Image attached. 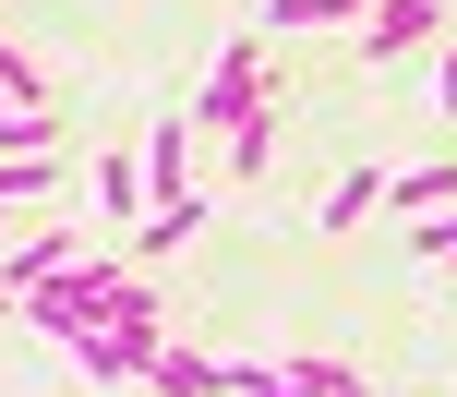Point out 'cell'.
Segmentation results:
<instances>
[{"instance_id": "obj_12", "label": "cell", "mask_w": 457, "mask_h": 397, "mask_svg": "<svg viewBox=\"0 0 457 397\" xmlns=\"http://www.w3.org/2000/svg\"><path fill=\"white\" fill-rule=\"evenodd\" d=\"M277 385H289V397H373L349 361H277Z\"/></svg>"}, {"instance_id": "obj_16", "label": "cell", "mask_w": 457, "mask_h": 397, "mask_svg": "<svg viewBox=\"0 0 457 397\" xmlns=\"http://www.w3.org/2000/svg\"><path fill=\"white\" fill-rule=\"evenodd\" d=\"M434 96H445V109H457V37H445V61H434Z\"/></svg>"}, {"instance_id": "obj_1", "label": "cell", "mask_w": 457, "mask_h": 397, "mask_svg": "<svg viewBox=\"0 0 457 397\" xmlns=\"http://www.w3.org/2000/svg\"><path fill=\"white\" fill-rule=\"evenodd\" d=\"M120 302H133V265H120V253H72L61 277H37V289H24L12 313H24L37 337H61V350H72V337L120 326Z\"/></svg>"}, {"instance_id": "obj_5", "label": "cell", "mask_w": 457, "mask_h": 397, "mask_svg": "<svg viewBox=\"0 0 457 397\" xmlns=\"http://www.w3.org/2000/svg\"><path fill=\"white\" fill-rule=\"evenodd\" d=\"M169 337L157 326H96V337H72V361H85V385H145V361H157Z\"/></svg>"}, {"instance_id": "obj_17", "label": "cell", "mask_w": 457, "mask_h": 397, "mask_svg": "<svg viewBox=\"0 0 457 397\" xmlns=\"http://www.w3.org/2000/svg\"><path fill=\"white\" fill-rule=\"evenodd\" d=\"M0 241H12V205H0Z\"/></svg>"}, {"instance_id": "obj_6", "label": "cell", "mask_w": 457, "mask_h": 397, "mask_svg": "<svg viewBox=\"0 0 457 397\" xmlns=\"http://www.w3.org/2000/svg\"><path fill=\"white\" fill-rule=\"evenodd\" d=\"M72 253H85V229H24V241H0V302H24L37 277H61Z\"/></svg>"}, {"instance_id": "obj_11", "label": "cell", "mask_w": 457, "mask_h": 397, "mask_svg": "<svg viewBox=\"0 0 457 397\" xmlns=\"http://www.w3.org/2000/svg\"><path fill=\"white\" fill-rule=\"evenodd\" d=\"M96 217H145V157H96Z\"/></svg>"}, {"instance_id": "obj_15", "label": "cell", "mask_w": 457, "mask_h": 397, "mask_svg": "<svg viewBox=\"0 0 457 397\" xmlns=\"http://www.w3.org/2000/svg\"><path fill=\"white\" fill-rule=\"evenodd\" d=\"M228 397H289V385H277V361H228Z\"/></svg>"}, {"instance_id": "obj_13", "label": "cell", "mask_w": 457, "mask_h": 397, "mask_svg": "<svg viewBox=\"0 0 457 397\" xmlns=\"http://www.w3.org/2000/svg\"><path fill=\"white\" fill-rule=\"evenodd\" d=\"M37 193H61V157H0V205H37Z\"/></svg>"}, {"instance_id": "obj_8", "label": "cell", "mask_w": 457, "mask_h": 397, "mask_svg": "<svg viewBox=\"0 0 457 397\" xmlns=\"http://www.w3.org/2000/svg\"><path fill=\"white\" fill-rule=\"evenodd\" d=\"M145 385H157V397H228V361H217V350H181V337H169V350L145 361Z\"/></svg>"}, {"instance_id": "obj_10", "label": "cell", "mask_w": 457, "mask_h": 397, "mask_svg": "<svg viewBox=\"0 0 457 397\" xmlns=\"http://www.w3.org/2000/svg\"><path fill=\"white\" fill-rule=\"evenodd\" d=\"M277 133H289V96H277V85H265V109H253V120H241V133H228V169H241V181H253V169H265V157H277Z\"/></svg>"}, {"instance_id": "obj_14", "label": "cell", "mask_w": 457, "mask_h": 397, "mask_svg": "<svg viewBox=\"0 0 457 397\" xmlns=\"http://www.w3.org/2000/svg\"><path fill=\"white\" fill-rule=\"evenodd\" d=\"M410 253H421V265H457V205H445V217H421V229H410Z\"/></svg>"}, {"instance_id": "obj_7", "label": "cell", "mask_w": 457, "mask_h": 397, "mask_svg": "<svg viewBox=\"0 0 457 397\" xmlns=\"http://www.w3.org/2000/svg\"><path fill=\"white\" fill-rule=\"evenodd\" d=\"M457 205V157H421V169H386V217H445Z\"/></svg>"}, {"instance_id": "obj_2", "label": "cell", "mask_w": 457, "mask_h": 397, "mask_svg": "<svg viewBox=\"0 0 457 397\" xmlns=\"http://www.w3.org/2000/svg\"><path fill=\"white\" fill-rule=\"evenodd\" d=\"M133 157H145V217H133V229H145V253H181V241L205 229V193H193V120L169 109L157 133L133 145Z\"/></svg>"}, {"instance_id": "obj_3", "label": "cell", "mask_w": 457, "mask_h": 397, "mask_svg": "<svg viewBox=\"0 0 457 397\" xmlns=\"http://www.w3.org/2000/svg\"><path fill=\"white\" fill-rule=\"evenodd\" d=\"M265 109V37H228L217 61H205V85H193V133H241V120Z\"/></svg>"}, {"instance_id": "obj_18", "label": "cell", "mask_w": 457, "mask_h": 397, "mask_svg": "<svg viewBox=\"0 0 457 397\" xmlns=\"http://www.w3.org/2000/svg\"><path fill=\"white\" fill-rule=\"evenodd\" d=\"M0 48H12V37H0Z\"/></svg>"}, {"instance_id": "obj_19", "label": "cell", "mask_w": 457, "mask_h": 397, "mask_svg": "<svg viewBox=\"0 0 457 397\" xmlns=\"http://www.w3.org/2000/svg\"><path fill=\"white\" fill-rule=\"evenodd\" d=\"M0 313H12V302H0Z\"/></svg>"}, {"instance_id": "obj_9", "label": "cell", "mask_w": 457, "mask_h": 397, "mask_svg": "<svg viewBox=\"0 0 457 397\" xmlns=\"http://www.w3.org/2000/svg\"><path fill=\"white\" fill-rule=\"evenodd\" d=\"M373 205H386V181H373V169H337V181H325V205H313V229L337 241V229H361Z\"/></svg>"}, {"instance_id": "obj_4", "label": "cell", "mask_w": 457, "mask_h": 397, "mask_svg": "<svg viewBox=\"0 0 457 397\" xmlns=\"http://www.w3.org/2000/svg\"><path fill=\"white\" fill-rule=\"evenodd\" d=\"M421 37H445V0H373V12H361V61H373V72L410 61Z\"/></svg>"}]
</instances>
